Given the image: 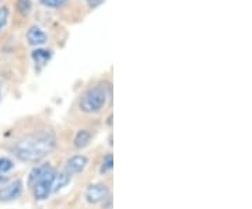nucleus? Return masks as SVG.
I'll return each mask as SVG.
<instances>
[{"instance_id":"1","label":"nucleus","mask_w":252,"mask_h":209,"mask_svg":"<svg viewBox=\"0 0 252 209\" xmlns=\"http://www.w3.org/2000/svg\"><path fill=\"white\" fill-rule=\"evenodd\" d=\"M55 146L56 137L54 132L42 129L20 138L11 147V152L21 162L35 163L49 155Z\"/></svg>"},{"instance_id":"2","label":"nucleus","mask_w":252,"mask_h":209,"mask_svg":"<svg viewBox=\"0 0 252 209\" xmlns=\"http://www.w3.org/2000/svg\"><path fill=\"white\" fill-rule=\"evenodd\" d=\"M109 96H111L109 86H104V84L90 86L80 96L79 108L86 114H97L105 107Z\"/></svg>"},{"instance_id":"3","label":"nucleus","mask_w":252,"mask_h":209,"mask_svg":"<svg viewBox=\"0 0 252 209\" xmlns=\"http://www.w3.org/2000/svg\"><path fill=\"white\" fill-rule=\"evenodd\" d=\"M56 175V170L52 169L51 172H48L45 175H42L41 178H38L32 185V195L36 201H45L49 198V195L52 194V187H54V180Z\"/></svg>"},{"instance_id":"4","label":"nucleus","mask_w":252,"mask_h":209,"mask_svg":"<svg viewBox=\"0 0 252 209\" xmlns=\"http://www.w3.org/2000/svg\"><path fill=\"white\" fill-rule=\"evenodd\" d=\"M109 197V188L104 182H95L90 184L86 190V200L89 204H101Z\"/></svg>"},{"instance_id":"5","label":"nucleus","mask_w":252,"mask_h":209,"mask_svg":"<svg viewBox=\"0 0 252 209\" xmlns=\"http://www.w3.org/2000/svg\"><path fill=\"white\" fill-rule=\"evenodd\" d=\"M23 194V181L14 180L3 187H0V202H10L17 200Z\"/></svg>"},{"instance_id":"6","label":"nucleus","mask_w":252,"mask_h":209,"mask_svg":"<svg viewBox=\"0 0 252 209\" xmlns=\"http://www.w3.org/2000/svg\"><path fill=\"white\" fill-rule=\"evenodd\" d=\"M26 38H27L28 44L34 48H41L48 42V34L44 31V28H41L36 24L28 28Z\"/></svg>"},{"instance_id":"7","label":"nucleus","mask_w":252,"mask_h":209,"mask_svg":"<svg viewBox=\"0 0 252 209\" xmlns=\"http://www.w3.org/2000/svg\"><path fill=\"white\" fill-rule=\"evenodd\" d=\"M89 164V159L84 155H74L72 157H69L66 160V167L64 170L70 175H74V174H79L81 172H84V169L87 167Z\"/></svg>"},{"instance_id":"8","label":"nucleus","mask_w":252,"mask_h":209,"mask_svg":"<svg viewBox=\"0 0 252 209\" xmlns=\"http://www.w3.org/2000/svg\"><path fill=\"white\" fill-rule=\"evenodd\" d=\"M52 56H54L52 49H46V48H42V46L41 48H35L31 52V58H32V61L38 66H45V65H48V62L52 59Z\"/></svg>"},{"instance_id":"9","label":"nucleus","mask_w":252,"mask_h":209,"mask_svg":"<svg viewBox=\"0 0 252 209\" xmlns=\"http://www.w3.org/2000/svg\"><path fill=\"white\" fill-rule=\"evenodd\" d=\"M52 169H54V167H52L49 163L39 164V166L34 167V169L30 172V174H28V180H27L28 187L31 188V185H32L38 178H41L42 175H45V174L48 173V172H51Z\"/></svg>"},{"instance_id":"10","label":"nucleus","mask_w":252,"mask_h":209,"mask_svg":"<svg viewBox=\"0 0 252 209\" xmlns=\"http://www.w3.org/2000/svg\"><path fill=\"white\" fill-rule=\"evenodd\" d=\"M72 180V175L67 173L66 170H62V172H56V175H55L54 180V187H52V192H58L63 190L69 182Z\"/></svg>"},{"instance_id":"11","label":"nucleus","mask_w":252,"mask_h":209,"mask_svg":"<svg viewBox=\"0 0 252 209\" xmlns=\"http://www.w3.org/2000/svg\"><path fill=\"white\" fill-rule=\"evenodd\" d=\"M90 131H87V129H80V131L76 134V137H74L73 145H74V147H77V149H84V147H87V146L90 145Z\"/></svg>"},{"instance_id":"12","label":"nucleus","mask_w":252,"mask_h":209,"mask_svg":"<svg viewBox=\"0 0 252 209\" xmlns=\"http://www.w3.org/2000/svg\"><path fill=\"white\" fill-rule=\"evenodd\" d=\"M16 9L21 16H28L32 9V0H16Z\"/></svg>"},{"instance_id":"13","label":"nucleus","mask_w":252,"mask_h":209,"mask_svg":"<svg viewBox=\"0 0 252 209\" xmlns=\"http://www.w3.org/2000/svg\"><path fill=\"white\" fill-rule=\"evenodd\" d=\"M114 169V156L107 155L104 159H102V162H101V166H99V174H102V175H105L107 173H109L111 170Z\"/></svg>"},{"instance_id":"14","label":"nucleus","mask_w":252,"mask_h":209,"mask_svg":"<svg viewBox=\"0 0 252 209\" xmlns=\"http://www.w3.org/2000/svg\"><path fill=\"white\" fill-rule=\"evenodd\" d=\"M13 169H14V162H13L10 157L1 156V157H0V174L9 173Z\"/></svg>"},{"instance_id":"15","label":"nucleus","mask_w":252,"mask_h":209,"mask_svg":"<svg viewBox=\"0 0 252 209\" xmlns=\"http://www.w3.org/2000/svg\"><path fill=\"white\" fill-rule=\"evenodd\" d=\"M10 18V9L7 6H1L0 7V34L3 33V30L6 28Z\"/></svg>"},{"instance_id":"16","label":"nucleus","mask_w":252,"mask_h":209,"mask_svg":"<svg viewBox=\"0 0 252 209\" xmlns=\"http://www.w3.org/2000/svg\"><path fill=\"white\" fill-rule=\"evenodd\" d=\"M46 9H59L66 3V0H38Z\"/></svg>"},{"instance_id":"17","label":"nucleus","mask_w":252,"mask_h":209,"mask_svg":"<svg viewBox=\"0 0 252 209\" xmlns=\"http://www.w3.org/2000/svg\"><path fill=\"white\" fill-rule=\"evenodd\" d=\"M87 4H89V7H91V9H95V7H98L99 4L104 1V0H84Z\"/></svg>"},{"instance_id":"18","label":"nucleus","mask_w":252,"mask_h":209,"mask_svg":"<svg viewBox=\"0 0 252 209\" xmlns=\"http://www.w3.org/2000/svg\"><path fill=\"white\" fill-rule=\"evenodd\" d=\"M3 100V82H1V79H0V103Z\"/></svg>"},{"instance_id":"19","label":"nucleus","mask_w":252,"mask_h":209,"mask_svg":"<svg viewBox=\"0 0 252 209\" xmlns=\"http://www.w3.org/2000/svg\"><path fill=\"white\" fill-rule=\"evenodd\" d=\"M6 181H7V177L3 175V174H0V184H4Z\"/></svg>"},{"instance_id":"20","label":"nucleus","mask_w":252,"mask_h":209,"mask_svg":"<svg viewBox=\"0 0 252 209\" xmlns=\"http://www.w3.org/2000/svg\"><path fill=\"white\" fill-rule=\"evenodd\" d=\"M1 1H3V0H0V3H1Z\"/></svg>"}]
</instances>
